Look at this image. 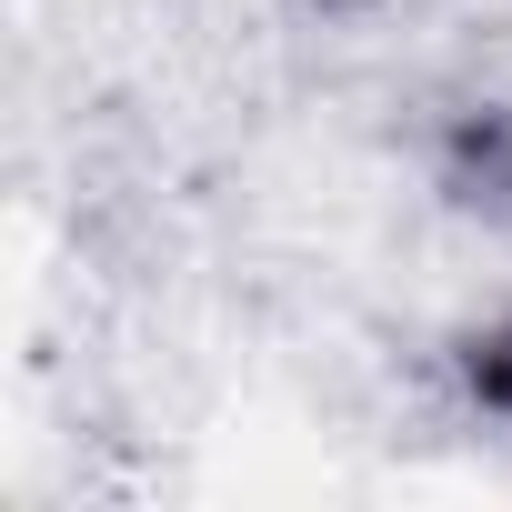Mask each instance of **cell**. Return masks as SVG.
<instances>
[{
	"instance_id": "cell-1",
	"label": "cell",
	"mask_w": 512,
	"mask_h": 512,
	"mask_svg": "<svg viewBox=\"0 0 512 512\" xmlns=\"http://www.w3.org/2000/svg\"><path fill=\"white\" fill-rule=\"evenodd\" d=\"M472 402H492V412H512V322H502L492 342H472Z\"/></svg>"
}]
</instances>
